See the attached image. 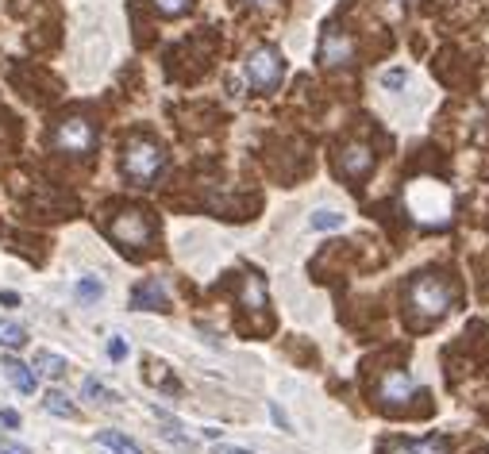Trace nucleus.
<instances>
[{
    "label": "nucleus",
    "mask_w": 489,
    "mask_h": 454,
    "mask_svg": "<svg viewBox=\"0 0 489 454\" xmlns=\"http://www.w3.org/2000/svg\"><path fill=\"white\" fill-rule=\"evenodd\" d=\"M51 143H54V150H62V155H92V147H97V127H92L85 115H66V120L54 127Z\"/></svg>",
    "instance_id": "5"
},
{
    "label": "nucleus",
    "mask_w": 489,
    "mask_h": 454,
    "mask_svg": "<svg viewBox=\"0 0 489 454\" xmlns=\"http://www.w3.org/2000/svg\"><path fill=\"white\" fill-rule=\"evenodd\" d=\"M243 74H247V85L254 92H274L285 81V58L270 43L254 46V51L247 54V62H243Z\"/></svg>",
    "instance_id": "3"
},
{
    "label": "nucleus",
    "mask_w": 489,
    "mask_h": 454,
    "mask_svg": "<svg viewBox=\"0 0 489 454\" xmlns=\"http://www.w3.org/2000/svg\"><path fill=\"white\" fill-rule=\"evenodd\" d=\"M243 4H251V8H274L277 0H243Z\"/></svg>",
    "instance_id": "29"
},
{
    "label": "nucleus",
    "mask_w": 489,
    "mask_h": 454,
    "mask_svg": "<svg viewBox=\"0 0 489 454\" xmlns=\"http://www.w3.org/2000/svg\"><path fill=\"white\" fill-rule=\"evenodd\" d=\"M112 239L120 243L124 251H143L150 243V224L147 216L139 212V208H127V212H120L112 219Z\"/></svg>",
    "instance_id": "7"
},
{
    "label": "nucleus",
    "mask_w": 489,
    "mask_h": 454,
    "mask_svg": "<svg viewBox=\"0 0 489 454\" xmlns=\"http://www.w3.org/2000/svg\"><path fill=\"white\" fill-rule=\"evenodd\" d=\"M28 343V328L16 320H0V346H8V351H16V346Z\"/></svg>",
    "instance_id": "17"
},
{
    "label": "nucleus",
    "mask_w": 489,
    "mask_h": 454,
    "mask_svg": "<svg viewBox=\"0 0 489 454\" xmlns=\"http://www.w3.org/2000/svg\"><path fill=\"white\" fill-rule=\"evenodd\" d=\"M35 374H43V378H62V374H66V358L54 354V351H39V354H35Z\"/></svg>",
    "instance_id": "15"
},
{
    "label": "nucleus",
    "mask_w": 489,
    "mask_h": 454,
    "mask_svg": "<svg viewBox=\"0 0 489 454\" xmlns=\"http://www.w3.org/2000/svg\"><path fill=\"white\" fill-rule=\"evenodd\" d=\"M81 397L92 401V404H116V401H120L112 389H104L97 378H85V381H81Z\"/></svg>",
    "instance_id": "18"
},
{
    "label": "nucleus",
    "mask_w": 489,
    "mask_h": 454,
    "mask_svg": "<svg viewBox=\"0 0 489 454\" xmlns=\"http://www.w3.org/2000/svg\"><path fill=\"white\" fill-rule=\"evenodd\" d=\"M270 416H274V424H277V427H289V424H285V416H282V409H277V404H270Z\"/></svg>",
    "instance_id": "28"
},
{
    "label": "nucleus",
    "mask_w": 489,
    "mask_h": 454,
    "mask_svg": "<svg viewBox=\"0 0 489 454\" xmlns=\"http://www.w3.org/2000/svg\"><path fill=\"white\" fill-rule=\"evenodd\" d=\"M386 454H451V447H447V439L428 435V439H421V443L397 439V443H389V447H386Z\"/></svg>",
    "instance_id": "12"
},
{
    "label": "nucleus",
    "mask_w": 489,
    "mask_h": 454,
    "mask_svg": "<svg viewBox=\"0 0 489 454\" xmlns=\"http://www.w3.org/2000/svg\"><path fill=\"white\" fill-rule=\"evenodd\" d=\"M43 409L51 412V416H62V420H74V416H77V409L69 404V397H66V393H58V389H51L43 397Z\"/></svg>",
    "instance_id": "16"
},
{
    "label": "nucleus",
    "mask_w": 489,
    "mask_h": 454,
    "mask_svg": "<svg viewBox=\"0 0 489 454\" xmlns=\"http://www.w3.org/2000/svg\"><path fill=\"white\" fill-rule=\"evenodd\" d=\"M147 381H150V386H162L166 393H178V378H170V374H166V366H162V362H150V374H147Z\"/></svg>",
    "instance_id": "22"
},
{
    "label": "nucleus",
    "mask_w": 489,
    "mask_h": 454,
    "mask_svg": "<svg viewBox=\"0 0 489 454\" xmlns=\"http://www.w3.org/2000/svg\"><path fill=\"white\" fill-rule=\"evenodd\" d=\"M74 297L81 300V305H97V300L104 297V285L97 282V277H77V285H74Z\"/></svg>",
    "instance_id": "19"
},
{
    "label": "nucleus",
    "mask_w": 489,
    "mask_h": 454,
    "mask_svg": "<svg viewBox=\"0 0 489 454\" xmlns=\"http://www.w3.org/2000/svg\"><path fill=\"white\" fill-rule=\"evenodd\" d=\"M108 358H112V362H124V358H127V339L112 335V339H108Z\"/></svg>",
    "instance_id": "24"
},
{
    "label": "nucleus",
    "mask_w": 489,
    "mask_h": 454,
    "mask_svg": "<svg viewBox=\"0 0 489 454\" xmlns=\"http://www.w3.org/2000/svg\"><path fill=\"white\" fill-rule=\"evenodd\" d=\"M162 166H166V155H162V147L150 143V139H132L120 155V173L132 185H150L162 173Z\"/></svg>",
    "instance_id": "2"
},
{
    "label": "nucleus",
    "mask_w": 489,
    "mask_h": 454,
    "mask_svg": "<svg viewBox=\"0 0 489 454\" xmlns=\"http://www.w3.org/2000/svg\"><path fill=\"white\" fill-rule=\"evenodd\" d=\"M405 85H409V69L405 66H393V69L381 74V89L386 92H405Z\"/></svg>",
    "instance_id": "21"
},
{
    "label": "nucleus",
    "mask_w": 489,
    "mask_h": 454,
    "mask_svg": "<svg viewBox=\"0 0 489 454\" xmlns=\"http://www.w3.org/2000/svg\"><path fill=\"white\" fill-rule=\"evenodd\" d=\"M317 62L324 69H347L355 62V39L340 28V23H328V28H324L320 46H317Z\"/></svg>",
    "instance_id": "6"
},
{
    "label": "nucleus",
    "mask_w": 489,
    "mask_h": 454,
    "mask_svg": "<svg viewBox=\"0 0 489 454\" xmlns=\"http://www.w3.org/2000/svg\"><path fill=\"white\" fill-rule=\"evenodd\" d=\"M0 424H8V427H20V412H12V409H0Z\"/></svg>",
    "instance_id": "26"
},
{
    "label": "nucleus",
    "mask_w": 489,
    "mask_h": 454,
    "mask_svg": "<svg viewBox=\"0 0 489 454\" xmlns=\"http://www.w3.org/2000/svg\"><path fill=\"white\" fill-rule=\"evenodd\" d=\"M212 454H251V450H247V447H228V443H220Z\"/></svg>",
    "instance_id": "27"
},
{
    "label": "nucleus",
    "mask_w": 489,
    "mask_h": 454,
    "mask_svg": "<svg viewBox=\"0 0 489 454\" xmlns=\"http://www.w3.org/2000/svg\"><path fill=\"white\" fill-rule=\"evenodd\" d=\"M243 305H247L251 312L266 308V289H262V277H259V274H247V277H243Z\"/></svg>",
    "instance_id": "14"
},
{
    "label": "nucleus",
    "mask_w": 489,
    "mask_h": 454,
    "mask_svg": "<svg viewBox=\"0 0 489 454\" xmlns=\"http://www.w3.org/2000/svg\"><path fill=\"white\" fill-rule=\"evenodd\" d=\"M0 305H20V297H16V293H4V289H0Z\"/></svg>",
    "instance_id": "30"
},
{
    "label": "nucleus",
    "mask_w": 489,
    "mask_h": 454,
    "mask_svg": "<svg viewBox=\"0 0 489 454\" xmlns=\"http://www.w3.org/2000/svg\"><path fill=\"white\" fill-rule=\"evenodd\" d=\"M309 227L312 231H340V227H347V216H340V212H312V219H309Z\"/></svg>",
    "instance_id": "20"
},
{
    "label": "nucleus",
    "mask_w": 489,
    "mask_h": 454,
    "mask_svg": "<svg viewBox=\"0 0 489 454\" xmlns=\"http://www.w3.org/2000/svg\"><path fill=\"white\" fill-rule=\"evenodd\" d=\"M378 397L386 404H405V401L416 397V381L405 374V370H389V374L381 378V386H378Z\"/></svg>",
    "instance_id": "10"
},
{
    "label": "nucleus",
    "mask_w": 489,
    "mask_h": 454,
    "mask_svg": "<svg viewBox=\"0 0 489 454\" xmlns=\"http://www.w3.org/2000/svg\"><path fill=\"white\" fill-rule=\"evenodd\" d=\"M0 454H31V450L20 447V443H12V439H0Z\"/></svg>",
    "instance_id": "25"
},
{
    "label": "nucleus",
    "mask_w": 489,
    "mask_h": 454,
    "mask_svg": "<svg viewBox=\"0 0 489 454\" xmlns=\"http://www.w3.org/2000/svg\"><path fill=\"white\" fill-rule=\"evenodd\" d=\"M158 16H185L193 8V0H150Z\"/></svg>",
    "instance_id": "23"
},
{
    "label": "nucleus",
    "mask_w": 489,
    "mask_h": 454,
    "mask_svg": "<svg viewBox=\"0 0 489 454\" xmlns=\"http://www.w3.org/2000/svg\"><path fill=\"white\" fill-rule=\"evenodd\" d=\"M132 308H135V312H170L166 285H162L158 277H150V282L135 285V289H132Z\"/></svg>",
    "instance_id": "9"
},
{
    "label": "nucleus",
    "mask_w": 489,
    "mask_h": 454,
    "mask_svg": "<svg viewBox=\"0 0 489 454\" xmlns=\"http://www.w3.org/2000/svg\"><path fill=\"white\" fill-rule=\"evenodd\" d=\"M405 204H409L416 224H424V227L451 224V193H447V185H439L432 178L413 181L409 189H405Z\"/></svg>",
    "instance_id": "1"
},
{
    "label": "nucleus",
    "mask_w": 489,
    "mask_h": 454,
    "mask_svg": "<svg viewBox=\"0 0 489 454\" xmlns=\"http://www.w3.org/2000/svg\"><path fill=\"white\" fill-rule=\"evenodd\" d=\"M97 443L112 454H143V447H139L135 439H127L124 432H97Z\"/></svg>",
    "instance_id": "13"
},
{
    "label": "nucleus",
    "mask_w": 489,
    "mask_h": 454,
    "mask_svg": "<svg viewBox=\"0 0 489 454\" xmlns=\"http://www.w3.org/2000/svg\"><path fill=\"white\" fill-rule=\"evenodd\" d=\"M374 173V150L366 143H347L340 150V178L347 181H366Z\"/></svg>",
    "instance_id": "8"
},
{
    "label": "nucleus",
    "mask_w": 489,
    "mask_h": 454,
    "mask_svg": "<svg viewBox=\"0 0 489 454\" xmlns=\"http://www.w3.org/2000/svg\"><path fill=\"white\" fill-rule=\"evenodd\" d=\"M0 370H4L8 386H12V389H20L23 397H31V393H35V386H39V378H35V370H31V366H23L20 358H4V362H0Z\"/></svg>",
    "instance_id": "11"
},
{
    "label": "nucleus",
    "mask_w": 489,
    "mask_h": 454,
    "mask_svg": "<svg viewBox=\"0 0 489 454\" xmlns=\"http://www.w3.org/2000/svg\"><path fill=\"white\" fill-rule=\"evenodd\" d=\"M451 300H455V289H451L447 277H439V274L416 277L413 289H409V305L421 312L424 320H439L451 308Z\"/></svg>",
    "instance_id": "4"
}]
</instances>
